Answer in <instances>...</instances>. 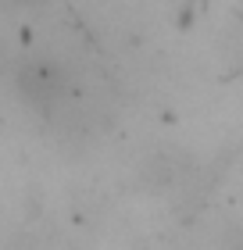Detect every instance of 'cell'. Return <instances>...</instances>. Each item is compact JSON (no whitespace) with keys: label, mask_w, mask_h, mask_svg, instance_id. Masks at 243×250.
I'll return each mask as SVG.
<instances>
[{"label":"cell","mask_w":243,"mask_h":250,"mask_svg":"<svg viewBox=\"0 0 243 250\" xmlns=\"http://www.w3.org/2000/svg\"><path fill=\"white\" fill-rule=\"evenodd\" d=\"M22 89H25V97L36 100V104H50L57 97V89H61V75H57V68L47 64V61L25 64V72H22Z\"/></svg>","instance_id":"cell-1"}]
</instances>
